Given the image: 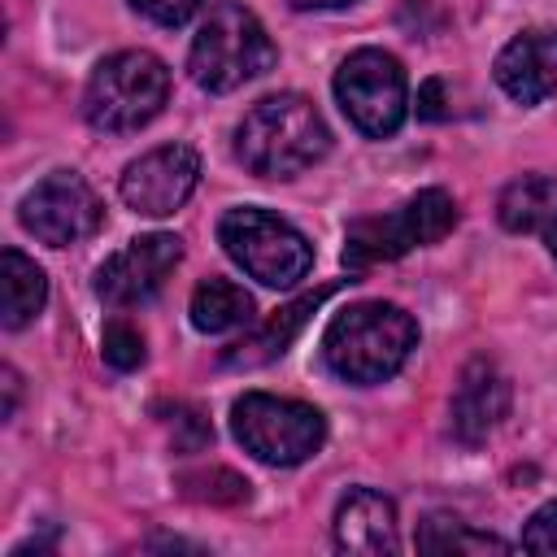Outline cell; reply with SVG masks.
I'll list each match as a JSON object with an SVG mask.
<instances>
[{
  "label": "cell",
  "instance_id": "ba28073f",
  "mask_svg": "<svg viewBox=\"0 0 557 557\" xmlns=\"http://www.w3.org/2000/svg\"><path fill=\"white\" fill-rule=\"evenodd\" d=\"M335 100L361 135L370 139L396 135L409 113V87L400 61L383 48H357L335 70Z\"/></svg>",
  "mask_w": 557,
  "mask_h": 557
},
{
  "label": "cell",
  "instance_id": "277c9868",
  "mask_svg": "<svg viewBox=\"0 0 557 557\" xmlns=\"http://www.w3.org/2000/svg\"><path fill=\"white\" fill-rule=\"evenodd\" d=\"M170 96V70L144 48L104 57L83 91V117L104 135H126L148 126Z\"/></svg>",
  "mask_w": 557,
  "mask_h": 557
},
{
  "label": "cell",
  "instance_id": "9a60e30c",
  "mask_svg": "<svg viewBox=\"0 0 557 557\" xmlns=\"http://www.w3.org/2000/svg\"><path fill=\"white\" fill-rule=\"evenodd\" d=\"M326 296H331V287L309 292V296H300V300H292V305L274 309V313H270L252 335H244L239 344H231V348L222 352V366H265V361L283 357V352H287V344L300 335L305 318H309Z\"/></svg>",
  "mask_w": 557,
  "mask_h": 557
},
{
  "label": "cell",
  "instance_id": "ffe728a7",
  "mask_svg": "<svg viewBox=\"0 0 557 557\" xmlns=\"http://www.w3.org/2000/svg\"><path fill=\"white\" fill-rule=\"evenodd\" d=\"M100 348H104V361H109L113 370H135V366L144 361V335H139L131 322H122V318H113V322L104 326Z\"/></svg>",
  "mask_w": 557,
  "mask_h": 557
},
{
  "label": "cell",
  "instance_id": "44dd1931",
  "mask_svg": "<svg viewBox=\"0 0 557 557\" xmlns=\"http://www.w3.org/2000/svg\"><path fill=\"white\" fill-rule=\"evenodd\" d=\"M522 548H527V553H553V557H557V500L540 505V509L527 518V527H522Z\"/></svg>",
  "mask_w": 557,
  "mask_h": 557
},
{
  "label": "cell",
  "instance_id": "e0dca14e",
  "mask_svg": "<svg viewBox=\"0 0 557 557\" xmlns=\"http://www.w3.org/2000/svg\"><path fill=\"white\" fill-rule=\"evenodd\" d=\"M0 278H4V313H0L4 331L30 326V322L39 318L44 300H48V278H44V270H39L26 252L4 248V257H0Z\"/></svg>",
  "mask_w": 557,
  "mask_h": 557
},
{
  "label": "cell",
  "instance_id": "cb8c5ba5",
  "mask_svg": "<svg viewBox=\"0 0 557 557\" xmlns=\"http://www.w3.org/2000/svg\"><path fill=\"white\" fill-rule=\"evenodd\" d=\"M344 4H357V0H292V9H305V13H322V9H344Z\"/></svg>",
  "mask_w": 557,
  "mask_h": 557
},
{
  "label": "cell",
  "instance_id": "8fae6325",
  "mask_svg": "<svg viewBox=\"0 0 557 557\" xmlns=\"http://www.w3.org/2000/svg\"><path fill=\"white\" fill-rule=\"evenodd\" d=\"M200 183V157L187 144H161L152 152H144L139 161H131L122 170V200L126 209L144 213V218H170L174 209L187 205V196Z\"/></svg>",
  "mask_w": 557,
  "mask_h": 557
},
{
  "label": "cell",
  "instance_id": "ac0fdd59",
  "mask_svg": "<svg viewBox=\"0 0 557 557\" xmlns=\"http://www.w3.org/2000/svg\"><path fill=\"white\" fill-rule=\"evenodd\" d=\"M252 322V296L231 278H205L191 292V326L205 335H222Z\"/></svg>",
  "mask_w": 557,
  "mask_h": 557
},
{
  "label": "cell",
  "instance_id": "30bf717a",
  "mask_svg": "<svg viewBox=\"0 0 557 557\" xmlns=\"http://www.w3.org/2000/svg\"><path fill=\"white\" fill-rule=\"evenodd\" d=\"M178 261H183L178 235H165V231L139 235L126 248H117L113 257H104V265L96 270V296L113 309L144 305L165 287V278L174 274Z\"/></svg>",
  "mask_w": 557,
  "mask_h": 557
},
{
  "label": "cell",
  "instance_id": "d6986e66",
  "mask_svg": "<svg viewBox=\"0 0 557 557\" xmlns=\"http://www.w3.org/2000/svg\"><path fill=\"white\" fill-rule=\"evenodd\" d=\"M418 548L422 553H509L505 540L470 531L461 518H448V513H431L418 527Z\"/></svg>",
  "mask_w": 557,
  "mask_h": 557
},
{
  "label": "cell",
  "instance_id": "603a6c76",
  "mask_svg": "<svg viewBox=\"0 0 557 557\" xmlns=\"http://www.w3.org/2000/svg\"><path fill=\"white\" fill-rule=\"evenodd\" d=\"M440 91H444L440 78H431V83L418 91V113H422V117H444V109H440Z\"/></svg>",
  "mask_w": 557,
  "mask_h": 557
},
{
  "label": "cell",
  "instance_id": "7a4b0ae2",
  "mask_svg": "<svg viewBox=\"0 0 557 557\" xmlns=\"http://www.w3.org/2000/svg\"><path fill=\"white\" fill-rule=\"evenodd\" d=\"M418 344V322L392 300H357L322 331V361L335 379L370 387L392 379Z\"/></svg>",
  "mask_w": 557,
  "mask_h": 557
},
{
  "label": "cell",
  "instance_id": "2e32d148",
  "mask_svg": "<svg viewBox=\"0 0 557 557\" xmlns=\"http://www.w3.org/2000/svg\"><path fill=\"white\" fill-rule=\"evenodd\" d=\"M496 218H500L505 231H518V235L557 226V174L513 178L496 200Z\"/></svg>",
  "mask_w": 557,
  "mask_h": 557
},
{
  "label": "cell",
  "instance_id": "5b68a950",
  "mask_svg": "<svg viewBox=\"0 0 557 557\" xmlns=\"http://www.w3.org/2000/svg\"><path fill=\"white\" fill-rule=\"evenodd\" d=\"M218 244L248 278H257L265 287H296L313 265V244L278 213L252 209V205L222 213Z\"/></svg>",
  "mask_w": 557,
  "mask_h": 557
},
{
  "label": "cell",
  "instance_id": "d4e9b609",
  "mask_svg": "<svg viewBox=\"0 0 557 557\" xmlns=\"http://www.w3.org/2000/svg\"><path fill=\"white\" fill-rule=\"evenodd\" d=\"M548 248H553V257H557V226H548Z\"/></svg>",
  "mask_w": 557,
  "mask_h": 557
},
{
  "label": "cell",
  "instance_id": "6da1fadb",
  "mask_svg": "<svg viewBox=\"0 0 557 557\" xmlns=\"http://www.w3.org/2000/svg\"><path fill=\"white\" fill-rule=\"evenodd\" d=\"M331 148V131L322 113L296 96L278 91L257 100L235 126V161L257 178H296Z\"/></svg>",
  "mask_w": 557,
  "mask_h": 557
},
{
  "label": "cell",
  "instance_id": "3957f363",
  "mask_svg": "<svg viewBox=\"0 0 557 557\" xmlns=\"http://www.w3.org/2000/svg\"><path fill=\"white\" fill-rule=\"evenodd\" d=\"M274 61H278L274 39L257 22V13L235 4V0L209 4L205 22L191 39V52H187L191 83L213 91V96H226V91L261 78Z\"/></svg>",
  "mask_w": 557,
  "mask_h": 557
},
{
  "label": "cell",
  "instance_id": "4fadbf2b",
  "mask_svg": "<svg viewBox=\"0 0 557 557\" xmlns=\"http://www.w3.org/2000/svg\"><path fill=\"white\" fill-rule=\"evenodd\" d=\"M509 413V383L505 374L487 361V357H474L461 379H457V392H453V435L461 444H479L492 435V426Z\"/></svg>",
  "mask_w": 557,
  "mask_h": 557
},
{
  "label": "cell",
  "instance_id": "9c48e42d",
  "mask_svg": "<svg viewBox=\"0 0 557 557\" xmlns=\"http://www.w3.org/2000/svg\"><path fill=\"white\" fill-rule=\"evenodd\" d=\"M17 218L22 226L48 244V248H70V244H83L87 235L100 231L104 222V205L100 196L91 191V183L74 170H52L44 174L17 205Z\"/></svg>",
  "mask_w": 557,
  "mask_h": 557
},
{
  "label": "cell",
  "instance_id": "5bb4252c",
  "mask_svg": "<svg viewBox=\"0 0 557 557\" xmlns=\"http://www.w3.org/2000/svg\"><path fill=\"white\" fill-rule=\"evenodd\" d=\"M335 548L344 553H396L400 535H396V505L374 492V487H352L339 505H335Z\"/></svg>",
  "mask_w": 557,
  "mask_h": 557
},
{
  "label": "cell",
  "instance_id": "8992f818",
  "mask_svg": "<svg viewBox=\"0 0 557 557\" xmlns=\"http://www.w3.org/2000/svg\"><path fill=\"white\" fill-rule=\"evenodd\" d=\"M457 226V200L440 187H426L379 218H357L344 235V261L348 270H366L379 261H396L409 248H426L444 239Z\"/></svg>",
  "mask_w": 557,
  "mask_h": 557
},
{
  "label": "cell",
  "instance_id": "7c38bea8",
  "mask_svg": "<svg viewBox=\"0 0 557 557\" xmlns=\"http://www.w3.org/2000/svg\"><path fill=\"white\" fill-rule=\"evenodd\" d=\"M496 83L518 104H540L557 91V30L535 26L513 35L496 57Z\"/></svg>",
  "mask_w": 557,
  "mask_h": 557
},
{
  "label": "cell",
  "instance_id": "52a82bcc",
  "mask_svg": "<svg viewBox=\"0 0 557 557\" xmlns=\"http://www.w3.org/2000/svg\"><path fill=\"white\" fill-rule=\"evenodd\" d=\"M231 431L244 444V453H252L265 466H300L326 440V422L313 405L270 392H244L231 405Z\"/></svg>",
  "mask_w": 557,
  "mask_h": 557
},
{
  "label": "cell",
  "instance_id": "7402d4cb",
  "mask_svg": "<svg viewBox=\"0 0 557 557\" xmlns=\"http://www.w3.org/2000/svg\"><path fill=\"white\" fill-rule=\"evenodd\" d=\"M131 4H135V13H144L157 26H183L205 0H131Z\"/></svg>",
  "mask_w": 557,
  "mask_h": 557
}]
</instances>
